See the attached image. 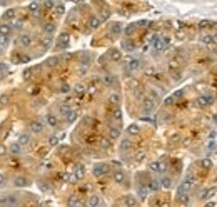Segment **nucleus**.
<instances>
[{"mask_svg": "<svg viewBox=\"0 0 217 207\" xmlns=\"http://www.w3.org/2000/svg\"><path fill=\"white\" fill-rule=\"evenodd\" d=\"M170 40L169 37H160V35H154V39H152V45H154V49H156V52H164V50L169 47Z\"/></svg>", "mask_w": 217, "mask_h": 207, "instance_id": "nucleus-1", "label": "nucleus"}, {"mask_svg": "<svg viewBox=\"0 0 217 207\" xmlns=\"http://www.w3.org/2000/svg\"><path fill=\"white\" fill-rule=\"evenodd\" d=\"M108 172H110V165L105 164V162L97 164L94 167V175H95V177H104V175H107Z\"/></svg>", "mask_w": 217, "mask_h": 207, "instance_id": "nucleus-2", "label": "nucleus"}, {"mask_svg": "<svg viewBox=\"0 0 217 207\" xmlns=\"http://www.w3.org/2000/svg\"><path fill=\"white\" fill-rule=\"evenodd\" d=\"M69 42H70V37L69 33H60L57 39V43H55V49L57 50H65L69 47Z\"/></svg>", "mask_w": 217, "mask_h": 207, "instance_id": "nucleus-3", "label": "nucleus"}, {"mask_svg": "<svg viewBox=\"0 0 217 207\" xmlns=\"http://www.w3.org/2000/svg\"><path fill=\"white\" fill-rule=\"evenodd\" d=\"M149 169H150V172H154V174H164L167 165H165V162H162V161H154V162H150Z\"/></svg>", "mask_w": 217, "mask_h": 207, "instance_id": "nucleus-4", "label": "nucleus"}, {"mask_svg": "<svg viewBox=\"0 0 217 207\" xmlns=\"http://www.w3.org/2000/svg\"><path fill=\"white\" fill-rule=\"evenodd\" d=\"M154 109H156V100L152 99V97H145L142 100V110L145 114H150V112H154Z\"/></svg>", "mask_w": 217, "mask_h": 207, "instance_id": "nucleus-5", "label": "nucleus"}, {"mask_svg": "<svg viewBox=\"0 0 217 207\" xmlns=\"http://www.w3.org/2000/svg\"><path fill=\"white\" fill-rule=\"evenodd\" d=\"M140 67H142V62L139 60V59H130V60L127 62V65H125V72L127 74H132V72L139 70Z\"/></svg>", "mask_w": 217, "mask_h": 207, "instance_id": "nucleus-6", "label": "nucleus"}, {"mask_svg": "<svg viewBox=\"0 0 217 207\" xmlns=\"http://www.w3.org/2000/svg\"><path fill=\"white\" fill-rule=\"evenodd\" d=\"M214 102V97L210 95H199L197 97V105L199 107H209V105H212Z\"/></svg>", "mask_w": 217, "mask_h": 207, "instance_id": "nucleus-7", "label": "nucleus"}, {"mask_svg": "<svg viewBox=\"0 0 217 207\" xmlns=\"http://www.w3.org/2000/svg\"><path fill=\"white\" fill-rule=\"evenodd\" d=\"M18 43H20L22 47H30L33 43V39L30 33H20V35H18Z\"/></svg>", "mask_w": 217, "mask_h": 207, "instance_id": "nucleus-8", "label": "nucleus"}, {"mask_svg": "<svg viewBox=\"0 0 217 207\" xmlns=\"http://www.w3.org/2000/svg\"><path fill=\"white\" fill-rule=\"evenodd\" d=\"M0 205H18V199L15 196H7L0 199Z\"/></svg>", "mask_w": 217, "mask_h": 207, "instance_id": "nucleus-9", "label": "nucleus"}, {"mask_svg": "<svg viewBox=\"0 0 217 207\" xmlns=\"http://www.w3.org/2000/svg\"><path fill=\"white\" fill-rule=\"evenodd\" d=\"M14 32V27H12L10 22H2L0 24V33H4V35H10Z\"/></svg>", "mask_w": 217, "mask_h": 207, "instance_id": "nucleus-10", "label": "nucleus"}, {"mask_svg": "<svg viewBox=\"0 0 217 207\" xmlns=\"http://www.w3.org/2000/svg\"><path fill=\"white\" fill-rule=\"evenodd\" d=\"M17 18V8H8L4 14V22H14Z\"/></svg>", "mask_w": 217, "mask_h": 207, "instance_id": "nucleus-11", "label": "nucleus"}, {"mask_svg": "<svg viewBox=\"0 0 217 207\" xmlns=\"http://www.w3.org/2000/svg\"><path fill=\"white\" fill-rule=\"evenodd\" d=\"M72 174L77 177V180H79V179H83V175H85V170H83V165H82V164H77V165H74V169H72Z\"/></svg>", "mask_w": 217, "mask_h": 207, "instance_id": "nucleus-12", "label": "nucleus"}, {"mask_svg": "<svg viewBox=\"0 0 217 207\" xmlns=\"http://www.w3.org/2000/svg\"><path fill=\"white\" fill-rule=\"evenodd\" d=\"M30 130H32L33 134H40L43 130V124L40 120H33L30 122Z\"/></svg>", "mask_w": 217, "mask_h": 207, "instance_id": "nucleus-13", "label": "nucleus"}, {"mask_svg": "<svg viewBox=\"0 0 217 207\" xmlns=\"http://www.w3.org/2000/svg\"><path fill=\"white\" fill-rule=\"evenodd\" d=\"M112 179H114V182H117V184H124L125 182V174L122 170H115L112 174Z\"/></svg>", "mask_w": 217, "mask_h": 207, "instance_id": "nucleus-14", "label": "nucleus"}, {"mask_svg": "<svg viewBox=\"0 0 217 207\" xmlns=\"http://www.w3.org/2000/svg\"><path fill=\"white\" fill-rule=\"evenodd\" d=\"M159 184H160V187H162V189H170V187H172V177H169V175H164V177L159 180Z\"/></svg>", "mask_w": 217, "mask_h": 207, "instance_id": "nucleus-15", "label": "nucleus"}, {"mask_svg": "<svg viewBox=\"0 0 217 207\" xmlns=\"http://www.w3.org/2000/svg\"><path fill=\"white\" fill-rule=\"evenodd\" d=\"M45 122H47V125H50V127H57L58 125V119H57V115H54V114L45 115Z\"/></svg>", "mask_w": 217, "mask_h": 207, "instance_id": "nucleus-16", "label": "nucleus"}, {"mask_svg": "<svg viewBox=\"0 0 217 207\" xmlns=\"http://www.w3.org/2000/svg\"><path fill=\"white\" fill-rule=\"evenodd\" d=\"M120 204H122V205H137V199H135L134 196H125L124 197L122 200H120Z\"/></svg>", "mask_w": 217, "mask_h": 207, "instance_id": "nucleus-17", "label": "nucleus"}, {"mask_svg": "<svg viewBox=\"0 0 217 207\" xmlns=\"http://www.w3.org/2000/svg\"><path fill=\"white\" fill-rule=\"evenodd\" d=\"M29 12L33 15H40V12H42V5L39 4V2H33V4L29 5Z\"/></svg>", "mask_w": 217, "mask_h": 207, "instance_id": "nucleus-18", "label": "nucleus"}, {"mask_svg": "<svg viewBox=\"0 0 217 207\" xmlns=\"http://www.w3.org/2000/svg\"><path fill=\"white\" fill-rule=\"evenodd\" d=\"M17 142L20 144L22 147H24V145H29V144H30V134H27V132L20 134V135H18V140H17Z\"/></svg>", "mask_w": 217, "mask_h": 207, "instance_id": "nucleus-19", "label": "nucleus"}, {"mask_svg": "<svg viewBox=\"0 0 217 207\" xmlns=\"http://www.w3.org/2000/svg\"><path fill=\"white\" fill-rule=\"evenodd\" d=\"M108 57L112 59L114 62H119L120 59H122V54H120L119 49H110V52H108Z\"/></svg>", "mask_w": 217, "mask_h": 207, "instance_id": "nucleus-20", "label": "nucleus"}, {"mask_svg": "<svg viewBox=\"0 0 217 207\" xmlns=\"http://www.w3.org/2000/svg\"><path fill=\"white\" fill-rule=\"evenodd\" d=\"M119 149H120V152H127V150L132 149V142H130V139H124L122 142H120Z\"/></svg>", "mask_w": 217, "mask_h": 207, "instance_id": "nucleus-21", "label": "nucleus"}, {"mask_svg": "<svg viewBox=\"0 0 217 207\" xmlns=\"http://www.w3.org/2000/svg\"><path fill=\"white\" fill-rule=\"evenodd\" d=\"M119 135H120V129L119 127H110L108 129V139L115 140V139H119Z\"/></svg>", "mask_w": 217, "mask_h": 207, "instance_id": "nucleus-22", "label": "nucleus"}, {"mask_svg": "<svg viewBox=\"0 0 217 207\" xmlns=\"http://www.w3.org/2000/svg\"><path fill=\"white\" fill-rule=\"evenodd\" d=\"M108 104H110L112 107H119V104H120V95H119V94H112V95L108 97Z\"/></svg>", "mask_w": 217, "mask_h": 207, "instance_id": "nucleus-23", "label": "nucleus"}, {"mask_svg": "<svg viewBox=\"0 0 217 207\" xmlns=\"http://www.w3.org/2000/svg\"><path fill=\"white\" fill-rule=\"evenodd\" d=\"M14 186H17V187H25V186H29V180H27L25 177H15V179H14Z\"/></svg>", "mask_w": 217, "mask_h": 207, "instance_id": "nucleus-24", "label": "nucleus"}, {"mask_svg": "<svg viewBox=\"0 0 217 207\" xmlns=\"http://www.w3.org/2000/svg\"><path fill=\"white\" fill-rule=\"evenodd\" d=\"M87 205H90V207H95V205H100L102 200L99 196H90V199H89V202H85Z\"/></svg>", "mask_w": 217, "mask_h": 207, "instance_id": "nucleus-25", "label": "nucleus"}, {"mask_svg": "<svg viewBox=\"0 0 217 207\" xmlns=\"http://www.w3.org/2000/svg\"><path fill=\"white\" fill-rule=\"evenodd\" d=\"M127 134H129V135H139V134H140V129H139V125L132 124L127 127Z\"/></svg>", "mask_w": 217, "mask_h": 207, "instance_id": "nucleus-26", "label": "nucleus"}, {"mask_svg": "<svg viewBox=\"0 0 217 207\" xmlns=\"http://www.w3.org/2000/svg\"><path fill=\"white\" fill-rule=\"evenodd\" d=\"M52 45V35H49V33H45L42 39V47L43 49H49V47Z\"/></svg>", "mask_w": 217, "mask_h": 207, "instance_id": "nucleus-27", "label": "nucleus"}, {"mask_svg": "<svg viewBox=\"0 0 217 207\" xmlns=\"http://www.w3.org/2000/svg\"><path fill=\"white\" fill-rule=\"evenodd\" d=\"M69 205H85V202H82L79 199V196H72L69 199Z\"/></svg>", "mask_w": 217, "mask_h": 207, "instance_id": "nucleus-28", "label": "nucleus"}, {"mask_svg": "<svg viewBox=\"0 0 217 207\" xmlns=\"http://www.w3.org/2000/svg\"><path fill=\"white\" fill-rule=\"evenodd\" d=\"M54 30H55V25L52 24V22H47V24L43 25V32L49 33V35H52V33H54Z\"/></svg>", "mask_w": 217, "mask_h": 207, "instance_id": "nucleus-29", "label": "nucleus"}, {"mask_svg": "<svg viewBox=\"0 0 217 207\" xmlns=\"http://www.w3.org/2000/svg\"><path fill=\"white\" fill-rule=\"evenodd\" d=\"M58 112H60V115H67L70 112V105L69 104H62V105H58Z\"/></svg>", "mask_w": 217, "mask_h": 207, "instance_id": "nucleus-30", "label": "nucleus"}, {"mask_svg": "<svg viewBox=\"0 0 217 207\" xmlns=\"http://www.w3.org/2000/svg\"><path fill=\"white\" fill-rule=\"evenodd\" d=\"M10 152L14 154V155H18V154L22 152V145L18 142H15V144H12L10 145Z\"/></svg>", "mask_w": 217, "mask_h": 207, "instance_id": "nucleus-31", "label": "nucleus"}, {"mask_svg": "<svg viewBox=\"0 0 217 207\" xmlns=\"http://www.w3.org/2000/svg\"><path fill=\"white\" fill-rule=\"evenodd\" d=\"M8 42H10V35H4V33H0V47H7Z\"/></svg>", "mask_w": 217, "mask_h": 207, "instance_id": "nucleus-32", "label": "nucleus"}, {"mask_svg": "<svg viewBox=\"0 0 217 207\" xmlns=\"http://www.w3.org/2000/svg\"><path fill=\"white\" fill-rule=\"evenodd\" d=\"M137 192H139V196H140V197H147L150 190H149V187H145V186H139Z\"/></svg>", "mask_w": 217, "mask_h": 207, "instance_id": "nucleus-33", "label": "nucleus"}, {"mask_svg": "<svg viewBox=\"0 0 217 207\" xmlns=\"http://www.w3.org/2000/svg\"><path fill=\"white\" fill-rule=\"evenodd\" d=\"M200 165H202L204 170H209V169H212V161H210V159H202Z\"/></svg>", "mask_w": 217, "mask_h": 207, "instance_id": "nucleus-34", "label": "nucleus"}, {"mask_svg": "<svg viewBox=\"0 0 217 207\" xmlns=\"http://www.w3.org/2000/svg\"><path fill=\"white\" fill-rule=\"evenodd\" d=\"M112 120L115 122V124H120V120H122V114H120L119 109H117V110H114V114H112Z\"/></svg>", "mask_w": 217, "mask_h": 207, "instance_id": "nucleus-35", "label": "nucleus"}, {"mask_svg": "<svg viewBox=\"0 0 217 207\" xmlns=\"http://www.w3.org/2000/svg\"><path fill=\"white\" fill-rule=\"evenodd\" d=\"M127 85H129V89H132V90H137L139 87H140V82H139V80H129V82H127Z\"/></svg>", "mask_w": 217, "mask_h": 207, "instance_id": "nucleus-36", "label": "nucleus"}, {"mask_svg": "<svg viewBox=\"0 0 217 207\" xmlns=\"http://www.w3.org/2000/svg\"><path fill=\"white\" fill-rule=\"evenodd\" d=\"M122 47H124L125 50H134V49H135V43L132 42V40H124Z\"/></svg>", "mask_w": 217, "mask_h": 207, "instance_id": "nucleus-37", "label": "nucleus"}, {"mask_svg": "<svg viewBox=\"0 0 217 207\" xmlns=\"http://www.w3.org/2000/svg\"><path fill=\"white\" fill-rule=\"evenodd\" d=\"M147 187H149V190H159L160 189V184H159V180H150Z\"/></svg>", "mask_w": 217, "mask_h": 207, "instance_id": "nucleus-38", "label": "nucleus"}, {"mask_svg": "<svg viewBox=\"0 0 217 207\" xmlns=\"http://www.w3.org/2000/svg\"><path fill=\"white\" fill-rule=\"evenodd\" d=\"M114 82H115V77H114V75H105L104 77V84L105 85H114Z\"/></svg>", "mask_w": 217, "mask_h": 207, "instance_id": "nucleus-39", "label": "nucleus"}, {"mask_svg": "<svg viewBox=\"0 0 217 207\" xmlns=\"http://www.w3.org/2000/svg\"><path fill=\"white\" fill-rule=\"evenodd\" d=\"M8 72V65L5 64V62H0V79L4 77V75H7Z\"/></svg>", "mask_w": 217, "mask_h": 207, "instance_id": "nucleus-40", "label": "nucleus"}, {"mask_svg": "<svg viewBox=\"0 0 217 207\" xmlns=\"http://www.w3.org/2000/svg\"><path fill=\"white\" fill-rule=\"evenodd\" d=\"M65 119H67V122H74V120L77 119V112L74 110V109H70V112L65 115Z\"/></svg>", "mask_w": 217, "mask_h": 207, "instance_id": "nucleus-41", "label": "nucleus"}, {"mask_svg": "<svg viewBox=\"0 0 217 207\" xmlns=\"http://www.w3.org/2000/svg\"><path fill=\"white\" fill-rule=\"evenodd\" d=\"M99 25H100V18L92 17V18H90V27H92V29H97Z\"/></svg>", "mask_w": 217, "mask_h": 207, "instance_id": "nucleus-42", "label": "nucleus"}, {"mask_svg": "<svg viewBox=\"0 0 217 207\" xmlns=\"http://www.w3.org/2000/svg\"><path fill=\"white\" fill-rule=\"evenodd\" d=\"M120 30H122V27H120V24H114L112 25V33L114 35H119Z\"/></svg>", "mask_w": 217, "mask_h": 207, "instance_id": "nucleus-43", "label": "nucleus"}, {"mask_svg": "<svg viewBox=\"0 0 217 207\" xmlns=\"http://www.w3.org/2000/svg\"><path fill=\"white\" fill-rule=\"evenodd\" d=\"M57 62H58L57 57H52V59H49V60L45 62V65H49V67H55V65H57Z\"/></svg>", "mask_w": 217, "mask_h": 207, "instance_id": "nucleus-44", "label": "nucleus"}, {"mask_svg": "<svg viewBox=\"0 0 217 207\" xmlns=\"http://www.w3.org/2000/svg\"><path fill=\"white\" fill-rule=\"evenodd\" d=\"M54 7H55V12H57L58 15H62V14H64V12H65V7H64V5H62V4H55Z\"/></svg>", "mask_w": 217, "mask_h": 207, "instance_id": "nucleus-45", "label": "nucleus"}, {"mask_svg": "<svg viewBox=\"0 0 217 207\" xmlns=\"http://www.w3.org/2000/svg\"><path fill=\"white\" fill-rule=\"evenodd\" d=\"M202 43H207V45H212V35H202Z\"/></svg>", "mask_w": 217, "mask_h": 207, "instance_id": "nucleus-46", "label": "nucleus"}, {"mask_svg": "<svg viewBox=\"0 0 217 207\" xmlns=\"http://www.w3.org/2000/svg\"><path fill=\"white\" fill-rule=\"evenodd\" d=\"M74 92H75L77 95H82V94H83V85H82V84L75 85V87H74Z\"/></svg>", "mask_w": 217, "mask_h": 207, "instance_id": "nucleus-47", "label": "nucleus"}, {"mask_svg": "<svg viewBox=\"0 0 217 207\" xmlns=\"http://www.w3.org/2000/svg\"><path fill=\"white\" fill-rule=\"evenodd\" d=\"M54 2H52V0H45V4H43V7H45V10H52V8H54Z\"/></svg>", "mask_w": 217, "mask_h": 207, "instance_id": "nucleus-48", "label": "nucleus"}, {"mask_svg": "<svg viewBox=\"0 0 217 207\" xmlns=\"http://www.w3.org/2000/svg\"><path fill=\"white\" fill-rule=\"evenodd\" d=\"M32 68H27V70L25 72H24V79H25V80H29L30 79V77H32Z\"/></svg>", "mask_w": 217, "mask_h": 207, "instance_id": "nucleus-49", "label": "nucleus"}, {"mask_svg": "<svg viewBox=\"0 0 217 207\" xmlns=\"http://www.w3.org/2000/svg\"><path fill=\"white\" fill-rule=\"evenodd\" d=\"M57 142H58V137L57 135H52L50 139H49V144H50V145H57Z\"/></svg>", "mask_w": 217, "mask_h": 207, "instance_id": "nucleus-50", "label": "nucleus"}, {"mask_svg": "<svg viewBox=\"0 0 217 207\" xmlns=\"http://www.w3.org/2000/svg\"><path fill=\"white\" fill-rule=\"evenodd\" d=\"M135 29H137V25H129V27L125 29V33H127V35H130V33L134 32Z\"/></svg>", "mask_w": 217, "mask_h": 207, "instance_id": "nucleus-51", "label": "nucleus"}, {"mask_svg": "<svg viewBox=\"0 0 217 207\" xmlns=\"http://www.w3.org/2000/svg\"><path fill=\"white\" fill-rule=\"evenodd\" d=\"M60 92H62V94H67V92H70V87L67 85V84H64V85L60 87Z\"/></svg>", "mask_w": 217, "mask_h": 207, "instance_id": "nucleus-52", "label": "nucleus"}, {"mask_svg": "<svg viewBox=\"0 0 217 207\" xmlns=\"http://www.w3.org/2000/svg\"><path fill=\"white\" fill-rule=\"evenodd\" d=\"M100 145L104 147V149H108V147H110V140H108V139H104V140H102V144H100Z\"/></svg>", "mask_w": 217, "mask_h": 207, "instance_id": "nucleus-53", "label": "nucleus"}, {"mask_svg": "<svg viewBox=\"0 0 217 207\" xmlns=\"http://www.w3.org/2000/svg\"><path fill=\"white\" fill-rule=\"evenodd\" d=\"M214 194H215V189H210V190H207L206 196H202V197H204V199H207V197H212Z\"/></svg>", "mask_w": 217, "mask_h": 207, "instance_id": "nucleus-54", "label": "nucleus"}, {"mask_svg": "<svg viewBox=\"0 0 217 207\" xmlns=\"http://www.w3.org/2000/svg\"><path fill=\"white\" fill-rule=\"evenodd\" d=\"M5 182H7V179H5V175H4V174H0V187H2V186H5Z\"/></svg>", "mask_w": 217, "mask_h": 207, "instance_id": "nucleus-55", "label": "nucleus"}, {"mask_svg": "<svg viewBox=\"0 0 217 207\" xmlns=\"http://www.w3.org/2000/svg\"><path fill=\"white\" fill-rule=\"evenodd\" d=\"M29 92H30V94H32V95H37V94H39V92H40V90H39V87H32V89H30V90H29Z\"/></svg>", "mask_w": 217, "mask_h": 207, "instance_id": "nucleus-56", "label": "nucleus"}, {"mask_svg": "<svg viewBox=\"0 0 217 207\" xmlns=\"http://www.w3.org/2000/svg\"><path fill=\"white\" fill-rule=\"evenodd\" d=\"M5 154H7V149H5L4 144H0V155H5Z\"/></svg>", "mask_w": 217, "mask_h": 207, "instance_id": "nucleus-57", "label": "nucleus"}, {"mask_svg": "<svg viewBox=\"0 0 217 207\" xmlns=\"http://www.w3.org/2000/svg\"><path fill=\"white\" fill-rule=\"evenodd\" d=\"M29 60H30L29 55H20V62H29Z\"/></svg>", "mask_w": 217, "mask_h": 207, "instance_id": "nucleus-58", "label": "nucleus"}, {"mask_svg": "<svg viewBox=\"0 0 217 207\" xmlns=\"http://www.w3.org/2000/svg\"><path fill=\"white\" fill-rule=\"evenodd\" d=\"M212 45H217V33L212 35Z\"/></svg>", "mask_w": 217, "mask_h": 207, "instance_id": "nucleus-59", "label": "nucleus"}, {"mask_svg": "<svg viewBox=\"0 0 217 207\" xmlns=\"http://www.w3.org/2000/svg\"><path fill=\"white\" fill-rule=\"evenodd\" d=\"M5 100H8V97H5V95H4L2 99H0V104H5Z\"/></svg>", "mask_w": 217, "mask_h": 207, "instance_id": "nucleus-60", "label": "nucleus"}, {"mask_svg": "<svg viewBox=\"0 0 217 207\" xmlns=\"http://www.w3.org/2000/svg\"><path fill=\"white\" fill-rule=\"evenodd\" d=\"M0 2H4V0H0Z\"/></svg>", "mask_w": 217, "mask_h": 207, "instance_id": "nucleus-61", "label": "nucleus"}]
</instances>
